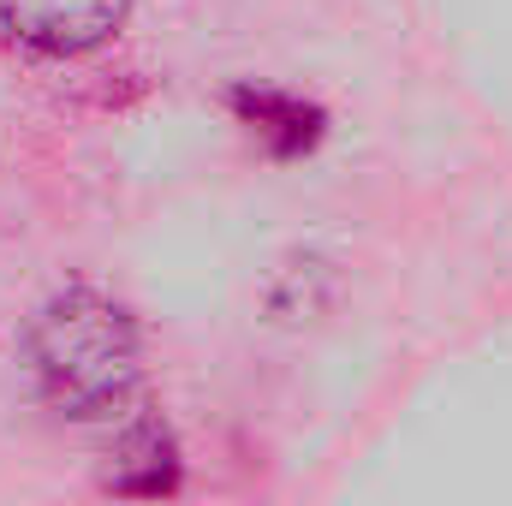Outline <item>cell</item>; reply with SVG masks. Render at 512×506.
<instances>
[{
  "instance_id": "obj_3",
  "label": "cell",
  "mask_w": 512,
  "mask_h": 506,
  "mask_svg": "<svg viewBox=\"0 0 512 506\" xmlns=\"http://www.w3.org/2000/svg\"><path fill=\"white\" fill-rule=\"evenodd\" d=\"M233 108H239L262 137H268V149H274V155H304V149L322 137V114H316V108H304L298 96L239 90V96H233Z\"/></svg>"
},
{
  "instance_id": "obj_2",
  "label": "cell",
  "mask_w": 512,
  "mask_h": 506,
  "mask_svg": "<svg viewBox=\"0 0 512 506\" xmlns=\"http://www.w3.org/2000/svg\"><path fill=\"white\" fill-rule=\"evenodd\" d=\"M131 0H0L6 30L36 54H84L126 24Z\"/></svg>"
},
{
  "instance_id": "obj_1",
  "label": "cell",
  "mask_w": 512,
  "mask_h": 506,
  "mask_svg": "<svg viewBox=\"0 0 512 506\" xmlns=\"http://www.w3.org/2000/svg\"><path fill=\"white\" fill-rule=\"evenodd\" d=\"M30 370L66 417H114L143 370L137 322L90 286L60 292L30 328Z\"/></svg>"
}]
</instances>
